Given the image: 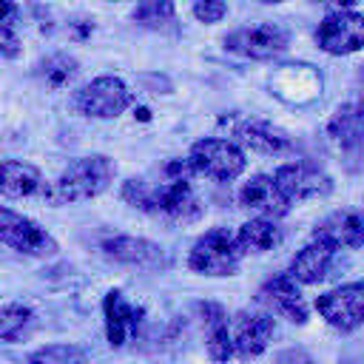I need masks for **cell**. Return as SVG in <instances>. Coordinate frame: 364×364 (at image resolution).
Listing matches in <instances>:
<instances>
[{"instance_id":"obj_1","label":"cell","mask_w":364,"mask_h":364,"mask_svg":"<svg viewBox=\"0 0 364 364\" xmlns=\"http://www.w3.org/2000/svg\"><path fill=\"white\" fill-rule=\"evenodd\" d=\"M191 165L185 159H168L156 176H131L122 182V199L154 216V219H165V222H196L205 213L202 199L196 196L193 185H191Z\"/></svg>"},{"instance_id":"obj_2","label":"cell","mask_w":364,"mask_h":364,"mask_svg":"<svg viewBox=\"0 0 364 364\" xmlns=\"http://www.w3.org/2000/svg\"><path fill=\"white\" fill-rule=\"evenodd\" d=\"M117 179V162L105 154H88L68 162L60 176L43 191L48 205H74L97 199Z\"/></svg>"},{"instance_id":"obj_3","label":"cell","mask_w":364,"mask_h":364,"mask_svg":"<svg viewBox=\"0 0 364 364\" xmlns=\"http://www.w3.org/2000/svg\"><path fill=\"white\" fill-rule=\"evenodd\" d=\"M185 162L191 165L193 176H208V179H216V182H233L245 173L247 168V156L245 151L225 139V136H202L191 145Z\"/></svg>"},{"instance_id":"obj_4","label":"cell","mask_w":364,"mask_h":364,"mask_svg":"<svg viewBox=\"0 0 364 364\" xmlns=\"http://www.w3.org/2000/svg\"><path fill=\"white\" fill-rule=\"evenodd\" d=\"M134 91L114 74H102L94 77L91 82L80 85L71 97V105L77 114L88 117V119H117L119 114H125L134 105Z\"/></svg>"},{"instance_id":"obj_5","label":"cell","mask_w":364,"mask_h":364,"mask_svg":"<svg viewBox=\"0 0 364 364\" xmlns=\"http://www.w3.org/2000/svg\"><path fill=\"white\" fill-rule=\"evenodd\" d=\"M242 259L245 256L236 245V236L228 228H210L191 245L188 267L202 276H233Z\"/></svg>"},{"instance_id":"obj_6","label":"cell","mask_w":364,"mask_h":364,"mask_svg":"<svg viewBox=\"0 0 364 364\" xmlns=\"http://www.w3.org/2000/svg\"><path fill=\"white\" fill-rule=\"evenodd\" d=\"M0 245L23 253V256H34V259H51L57 256L60 245L57 239L31 216H23L6 205H0Z\"/></svg>"},{"instance_id":"obj_7","label":"cell","mask_w":364,"mask_h":364,"mask_svg":"<svg viewBox=\"0 0 364 364\" xmlns=\"http://www.w3.org/2000/svg\"><path fill=\"white\" fill-rule=\"evenodd\" d=\"M313 37L324 54H333V57L355 54L364 46V14L355 11L353 6L336 9L321 17Z\"/></svg>"},{"instance_id":"obj_8","label":"cell","mask_w":364,"mask_h":364,"mask_svg":"<svg viewBox=\"0 0 364 364\" xmlns=\"http://www.w3.org/2000/svg\"><path fill=\"white\" fill-rule=\"evenodd\" d=\"M222 43H225V51H230V54H239V57L256 60V63H267L287 51L290 34L276 23H256V26L233 28Z\"/></svg>"},{"instance_id":"obj_9","label":"cell","mask_w":364,"mask_h":364,"mask_svg":"<svg viewBox=\"0 0 364 364\" xmlns=\"http://www.w3.org/2000/svg\"><path fill=\"white\" fill-rule=\"evenodd\" d=\"M273 182L279 185V191L284 193V199L293 202H304V199H321L327 193H333V176L310 162V159H293L276 168V173H270Z\"/></svg>"},{"instance_id":"obj_10","label":"cell","mask_w":364,"mask_h":364,"mask_svg":"<svg viewBox=\"0 0 364 364\" xmlns=\"http://www.w3.org/2000/svg\"><path fill=\"white\" fill-rule=\"evenodd\" d=\"M318 310V316L338 333H353L361 327L364 321V284L361 282H350L341 284L336 290H327L316 299L313 304Z\"/></svg>"},{"instance_id":"obj_11","label":"cell","mask_w":364,"mask_h":364,"mask_svg":"<svg viewBox=\"0 0 364 364\" xmlns=\"http://www.w3.org/2000/svg\"><path fill=\"white\" fill-rule=\"evenodd\" d=\"M242 151H253V154H262V156H282V154H290L293 151V136L270 122V119H259V117H245L233 125V139Z\"/></svg>"},{"instance_id":"obj_12","label":"cell","mask_w":364,"mask_h":364,"mask_svg":"<svg viewBox=\"0 0 364 364\" xmlns=\"http://www.w3.org/2000/svg\"><path fill=\"white\" fill-rule=\"evenodd\" d=\"M276 333V321L270 313H250V310H239L230 318V347H233V358H256L267 350L270 338Z\"/></svg>"},{"instance_id":"obj_13","label":"cell","mask_w":364,"mask_h":364,"mask_svg":"<svg viewBox=\"0 0 364 364\" xmlns=\"http://www.w3.org/2000/svg\"><path fill=\"white\" fill-rule=\"evenodd\" d=\"M256 301H259L262 307H267L270 313H276V316L293 321V324H307V318H310V304H307V299L301 296L299 284H296L287 273L270 276V279L259 287Z\"/></svg>"},{"instance_id":"obj_14","label":"cell","mask_w":364,"mask_h":364,"mask_svg":"<svg viewBox=\"0 0 364 364\" xmlns=\"http://www.w3.org/2000/svg\"><path fill=\"white\" fill-rule=\"evenodd\" d=\"M102 256L117 262V264H128V267H142V270H162L168 267V253L151 242V239H142V236H108L102 245H100Z\"/></svg>"},{"instance_id":"obj_15","label":"cell","mask_w":364,"mask_h":364,"mask_svg":"<svg viewBox=\"0 0 364 364\" xmlns=\"http://www.w3.org/2000/svg\"><path fill=\"white\" fill-rule=\"evenodd\" d=\"M239 205L245 210H253L262 219H282L290 210V202L279 191L270 173H253L242 188H239Z\"/></svg>"},{"instance_id":"obj_16","label":"cell","mask_w":364,"mask_h":364,"mask_svg":"<svg viewBox=\"0 0 364 364\" xmlns=\"http://www.w3.org/2000/svg\"><path fill=\"white\" fill-rule=\"evenodd\" d=\"M102 321H105V338L108 347L119 350L139 333V310L119 293L108 290L102 299Z\"/></svg>"},{"instance_id":"obj_17","label":"cell","mask_w":364,"mask_h":364,"mask_svg":"<svg viewBox=\"0 0 364 364\" xmlns=\"http://www.w3.org/2000/svg\"><path fill=\"white\" fill-rule=\"evenodd\" d=\"M336 247L330 242L321 239H310L301 250H296V256L287 264V276L296 284H318L330 276V267L336 262Z\"/></svg>"},{"instance_id":"obj_18","label":"cell","mask_w":364,"mask_h":364,"mask_svg":"<svg viewBox=\"0 0 364 364\" xmlns=\"http://www.w3.org/2000/svg\"><path fill=\"white\" fill-rule=\"evenodd\" d=\"M313 239L330 242L336 250H341V247L358 250L364 245V219H361V210L358 208H344V210L330 213L327 219H321L313 228Z\"/></svg>"},{"instance_id":"obj_19","label":"cell","mask_w":364,"mask_h":364,"mask_svg":"<svg viewBox=\"0 0 364 364\" xmlns=\"http://www.w3.org/2000/svg\"><path fill=\"white\" fill-rule=\"evenodd\" d=\"M199 316H202V330H205V353L225 364L233 358V347H230V318L225 313L222 304L216 301H202L199 307Z\"/></svg>"},{"instance_id":"obj_20","label":"cell","mask_w":364,"mask_h":364,"mask_svg":"<svg viewBox=\"0 0 364 364\" xmlns=\"http://www.w3.org/2000/svg\"><path fill=\"white\" fill-rule=\"evenodd\" d=\"M46 191L43 173L37 165L23 159H3L0 162V196L6 199H26Z\"/></svg>"},{"instance_id":"obj_21","label":"cell","mask_w":364,"mask_h":364,"mask_svg":"<svg viewBox=\"0 0 364 364\" xmlns=\"http://www.w3.org/2000/svg\"><path fill=\"white\" fill-rule=\"evenodd\" d=\"M361 105L358 102H344V105H338L336 108V114L330 117V122H327V134H330V139L344 151V154H350L353 159L358 156V151H361Z\"/></svg>"},{"instance_id":"obj_22","label":"cell","mask_w":364,"mask_h":364,"mask_svg":"<svg viewBox=\"0 0 364 364\" xmlns=\"http://www.w3.org/2000/svg\"><path fill=\"white\" fill-rule=\"evenodd\" d=\"M233 236H236V245H239L242 256H262V253L279 247L282 239H284L279 222H273V219H262V216L247 219Z\"/></svg>"},{"instance_id":"obj_23","label":"cell","mask_w":364,"mask_h":364,"mask_svg":"<svg viewBox=\"0 0 364 364\" xmlns=\"http://www.w3.org/2000/svg\"><path fill=\"white\" fill-rule=\"evenodd\" d=\"M37 324V316L26 304H6L0 307V341H23Z\"/></svg>"},{"instance_id":"obj_24","label":"cell","mask_w":364,"mask_h":364,"mask_svg":"<svg viewBox=\"0 0 364 364\" xmlns=\"http://www.w3.org/2000/svg\"><path fill=\"white\" fill-rule=\"evenodd\" d=\"M17 20H20V6L0 0V57H6V60H17L23 51Z\"/></svg>"},{"instance_id":"obj_25","label":"cell","mask_w":364,"mask_h":364,"mask_svg":"<svg viewBox=\"0 0 364 364\" xmlns=\"http://www.w3.org/2000/svg\"><path fill=\"white\" fill-rule=\"evenodd\" d=\"M37 74L43 77L46 85L51 88H63V85H71L74 77L80 74V63L68 54H51L46 57L40 65H37Z\"/></svg>"},{"instance_id":"obj_26","label":"cell","mask_w":364,"mask_h":364,"mask_svg":"<svg viewBox=\"0 0 364 364\" xmlns=\"http://www.w3.org/2000/svg\"><path fill=\"white\" fill-rule=\"evenodd\" d=\"M131 20L142 28H168L173 20H176V9L173 3H156V0H148V3H139L134 11H131Z\"/></svg>"},{"instance_id":"obj_27","label":"cell","mask_w":364,"mask_h":364,"mask_svg":"<svg viewBox=\"0 0 364 364\" xmlns=\"http://www.w3.org/2000/svg\"><path fill=\"white\" fill-rule=\"evenodd\" d=\"M26 364H88V355L77 344H48L34 350Z\"/></svg>"},{"instance_id":"obj_28","label":"cell","mask_w":364,"mask_h":364,"mask_svg":"<svg viewBox=\"0 0 364 364\" xmlns=\"http://www.w3.org/2000/svg\"><path fill=\"white\" fill-rule=\"evenodd\" d=\"M228 3H219V0H202V3H193L191 6V14L199 20V23H219L222 17H228Z\"/></svg>"},{"instance_id":"obj_29","label":"cell","mask_w":364,"mask_h":364,"mask_svg":"<svg viewBox=\"0 0 364 364\" xmlns=\"http://www.w3.org/2000/svg\"><path fill=\"white\" fill-rule=\"evenodd\" d=\"M276 364H316V361H313V355H310L307 350L293 347V350H284V353L276 358Z\"/></svg>"}]
</instances>
